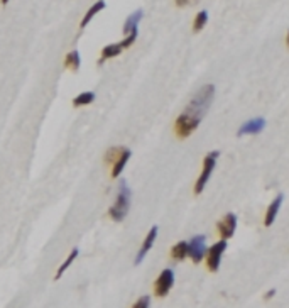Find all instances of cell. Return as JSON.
<instances>
[{"mask_svg": "<svg viewBox=\"0 0 289 308\" xmlns=\"http://www.w3.org/2000/svg\"><path fill=\"white\" fill-rule=\"evenodd\" d=\"M135 39H137V31H134V32H131V34L125 36V39L120 42V46H122V48H124V49L131 48V46L134 44V42H135Z\"/></svg>", "mask_w": 289, "mask_h": 308, "instance_id": "44dd1931", "label": "cell"}, {"mask_svg": "<svg viewBox=\"0 0 289 308\" xmlns=\"http://www.w3.org/2000/svg\"><path fill=\"white\" fill-rule=\"evenodd\" d=\"M132 308H151V298L149 296H140Z\"/></svg>", "mask_w": 289, "mask_h": 308, "instance_id": "7402d4cb", "label": "cell"}, {"mask_svg": "<svg viewBox=\"0 0 289 308\" xmlns=\"http://www.w3.org/2000/svg\"><path fill=\"white\" fill-rule=\"evenodd\" d=\"M122 51H124V48L120 46V42H117V44H108L105 48L102 49V56H100L98 60V64H103L107 60H110V58H115L118 56Z\"/></svg>", "mask_w": 289, "mask_h": 308, "instance_id": "4fadbf2b", "label": "cell"}, {"mask_svg": "<svg viewBox=\"0 0 289 308\" xmlns=\"http://www.w3.org/2000/svg\"><path fill=\"white\" fill-rule=\"evenodd\" d=\"M274 295H276V289H269V291L266 293V300H270Z\"/></svg>", "mask_w": 289, "mask_h": 308, "instance_id": "cb8c5ba5", "label": "cell"}, {"mask_svg": "<svg viewBox=\"0 0 289 308\" xmlns=\"http://www.w3.org/2000/svg\"><path fill=\"white\" fill-rule=\"evenodd\" d=\"M286 44H288V48H289V31H288V34H286Z\"/></svg>", "mask_w": 289, "mask_h": 308, "instance_id": "d4e9b609", "label": "cell"}, {"mask_svg": "<svg viewBox=\"0 0 289 308\" xmlns=\"http://www.w3.org/2000/svg\"><path fill=\"white\" fill-rule=\"evenodd\" d=\"M129 208H131V190H129L127 183L120 181V188H118V195L115 204L110 206L108 215L114 222H122L127 217Z\"/></svg>", "mask_w": 289, "mask_h": 308, "instance_id": "7a4b0ae2", "label": "cell"}, {"mask_svg": "<svg viewBox=\"0 0 289 308\" xmlns=\"http://www.w3.org/2000/svg\"><path fill=\"white\" fill-rule=\"evenodd\" d=\"M225 249H227V241H223V239H220V241L215 242L212 247L207 249L205 261H207L208 271H212V273H216V271H218L220 263H222V256H223V252H225Z\"/></svg>", "mask_w": 289, "mask_h": 308, "instance_id": "277c9868", "label": "cell"}, {"mask_svg": "<svg viewBox=\"0 0 289 308\" xmlns=\"http://www.w3.org/2000/svg\"><path fill=\"white\" fill-rule=\"evenodd\" d=\"M103 9H105V2H103V0H98V2H96V3H93V5L88 9V12L85 14V17H83V21H81V24H79V27L83 29V27L88 26L90 21H92L93 17H95L96 14H98L100 10H103Z\"/></svg>", "mask_w": 289, "mask_h": 308, "instance_id": "5bb4252c", "label": "cell"}, {"mask_svg": "<svg viewBox=\"0 0 289 308\" xmlns=\"http://www.w3.org/2000/svg\"><path fill=\"white\" fill-rule=\"evenodd\" d=\"M171 257L174 261H183L188 257V242L186 241H181L178 242V244L173 246L171 249Z\"/></svg>", "mask_w": 289, "mask_h": 308, "instance_id": "2e32d148", "label": "cell"}, {"mask_svg": "<svg viewBox=\"0 0 289 308\" xmlns=\"http://www.w3.org/2000/svg\"><path fill=\"white\" fill-rule=\"evenodd\" d=\"M207 22H208V12L207 10H200V12L196 14V17H194V21H193V31L200 32L201 29L207 26Z\"/></svg>", "mask_w": 289, "mask_h": 308, "instance_id": "d6986e66", "label": "cell"}, {"mask_svg": "<svg viewBox=\"0 0 289 308\" xmlns=\"http://www.w3.org/2000/svg\"><path fill=\"white\" fill-rule=\"evenodd\" d=\"M95 100V93L93 92H83L73 99V107H83V105H90Z\"/></svg>", "mask_w": 289, "mask_h": 308, "instance_id": "ac0fdd59", "label": "cell"}, {"mask_svg": "<svg viewBox=\"0 0 289 308\" xmlns=\"http://www.w3.org/2000/svg\"><path fill=\"white\" fill-rule=\"evenodd\" d=\"M173 285H174V271L173 269H162L157 280L154 281V295L157 298H164L168 293L171 291Z\"/></svg>", "mask_w": 289, "mask_h": 308, "instance_id": "8992f818", "label": "cell"}, {"mask_svg": "<svg viewBox=\"0 0 289 308\" xmlns=\"http://www.w3.org/2000/svg\"><path fill=\"white\" fill-rule=\"evenodd\" d=\"M174 2L178 7H186V5H191V3H196L198 0H174Z\"/></svg>", "mask_w": 289, "mask_h": 308, "instance_id": "603a6c76", "label": "cell"}, {"mask_svg": "<svg viewBox=\"0 0 289 308\" xmlns=\"http://www.w3.org/2000/svg\"><path fill=\"white\" fill-rule=\"evenodd\" d=\"M235 229H237V215L233 212L227 213V215L218 222V226H216L220 239H223V241H229L230 237H233Z\"/></svg>", "mask_w": 289, "mask_h": 308, "instance_id": "52a82bcc", "label": "cell"}, {"mask_svg": "<svg viewBox=\"0 0 289 308\" xmlns=\"http://www.w3.org/2000/svg\"><path fill=\"white\" fill-rule=\"evenodd\" d=\"M78 254H79V251H78V249H73V251L70 252V256L66 257V261H64V263L61 264L59 267H58V271H56V276H54V278H56V280H59V278L63 276V274H64V271H66L68 267L71 266V263H73V261L77 259V257H78Z\"/></svg>", "mask_w": 289, "mask_h": 308, "instance_id": "e0dca14e", "label": "cell"}, {"mask_svg": "<svg viewBox=\"0 0 289 308\" xmlns=\"http://www.w3.org/2000/svg\"><path fill=\"white\" fill-rule=\"evenodd\" d=\"M213 97H215V86L213 85H203L194 93L191 102L188 103L184 112L174 122V132L179 139H186L198 129L200 122L203 121L208 108H210Z\"/></svg>", "mask_w": 289, "mask_h": 308, "instance_id": "6da1fadb", "label": "cell"}, {"mask_svg": "<svg viewBox=\"0 0 289 308\" xmlns=\"http://www.w3.org/2000/svg\"><path fill=\"white\" fill-rule=\"evenodd\" d=\"M7 2H9V0H2V3H3V5H5Z\"/></svg>", "mask_w": 289, "mask_h": 308, "instance_id": "484cf974", "label": "cell"}, {"mask_svg": "<svg viewBox=\"0 0 289 308\" xmlns=\"http://www.w3.org/2000/svg\"><path fill=\"white\" fill-rule=\"evenodd\" d=\"M220 153L218 151H212V153H208L207 156H205L203 159V169H201L200 176H198V180L194 181V195H200L201 191L205 190V186H207L208 180H210L213 169H215V164H216V159H218Z\"/></svg>", "mask_w": 289, "mask_h": 308, "instance_id": "3957f363", "label": "cell"}, {"mask_svg": "<svg viewBox=\"0 0 289 308\" xmlns=\"http://www.w3.org/2000/svg\"><path fill=\"white\" fill-rule=\"evenodd\" d=\"M129 159H131V151L125 147V149L122 151L120 158L112 164L114 166V168H112V178H118V176H120V173L124 171V168H125V164H127Z\"/></svg>", "mask_w": 289, "mask_h": 308, "instance_id": "8fae6325", "label": "cell"}, {"mask_svg": "<svg viewBox=\"0 0 289 308\" xmlns=\"http://www.w3.org/2000/svg\"><path fill=\"white\" fill-rule=\"evenodd\" d=\"M281 205H283V195H277V197L274 198L272 202H270V205L267 206L266 217H264V226H266V227H270V226H272V222L276 220L277 213H279Z\"/></svg>", "mask_w": 289, "mask_h": 308, "instance_id": "30bf717a", "label": "cell"}, {"mask_svg": "<svg viewBox=\"0 0 289 308\" xmlns=\"http://www.w3.org/2000/svg\"><path fill=\"white\" fill-rule=\"evenodd\" d=\"M156 237H157V227L154 226L153 229L149 230V234L146 235V239H144V242H142V246H140L139 252H137V256H135V264H140V263H142V259L147 256V252H149L151 249H153L154 242H156Z\"/></svg>", "mask_w": 289, "mask_h": 308, "instance_id": "9c48e42d", "label": "cell"}, {"mask_svg": "<svg viewBox=\"0 0 289 308\" xmlns=\"http://www.w3.org/2000/svg\"><path fill=\"white\" fill-rule=\"evenodd\" d=\"M142 16H144V12L139 9V10H135V12L131 14V16L127 17V21H125V24H124V34L125 36L131 34V32H134V31H137V26H139Z\"/></svg>", "mask_w": 289, "mask_h": 308, "instance_id": "7c38bea8", "label": "cell"}, {"mask_svg": "<svg viewBox=\"0 0 289 308\" xmlns=\"http://www.w3.org/2000/svg\"><path fill=\"white\" fill-rule=\"evenodd\" d=\"M79 64H81V58H79V53L77 49H73L71 53L66 54V58H64V68H68L71 71H78Z\"/></svg>", "mask_w": 289, "mask_h": 308, "instance_id": "9a60e30c", "label": "cell"}, {"mask_svg": "<svg viewBox=\"0 0 289 308\" xmlns=\"http://www.w3.org/2000/svg\"><path fill=\"white\" fill-rule=\"evenodd\" d=\"M264 125H266V121H264L262 117H255V119H252V121L242 124V127L238 129L237 136L238 137H242V136H255V134L262 132Z\"/></svg>", "mask_w": 289, "mask_h": 308, "instance_id": "ba28073f", "label": "cell"}, {"mask_svg": "<svg viewBox=\"0 0 289 308\" xmlns=\"http://www.w3.org/2000/svg\"><path fill=\"white\" fill-rule=\"evenodd\" d=\"M207 254V237L205 235H194L188 241V257H191L194 264L201 263Z\"/></svg>", "mask_w": 289, "mask_h": 308, "instance_id": "5b68a950", "label": "cell"}, {"mask_svg": "<svg viewBox=\"0 0 289 308\" xmlns=\"http://www.w3.org/2000/svg\"><path fill=\"white\" fill-rule=\"evenodd\" d=\"M125 147H122V146H115V147H110V149L105 153V163L107 164H114L115 161H117L118 158H120V154H122V151H124Z\"/></svg>", "mask_w": 289, "mask_h": 308, "instance_id": "ffe728a7", "label": "cell"}]
</instances>
